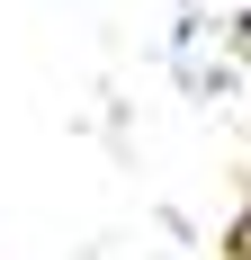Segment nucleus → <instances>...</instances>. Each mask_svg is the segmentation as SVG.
<instances>
[{"label":"nucleus","mask_w":251,"mask_h":260,"mask_svg":"<svg viewBox=\"0 0 251 260\" xmlns=\"http://www.w3.org/2000/svg\"><path fill=\"white\" fill-rule=\"evenodd\" d=\"M242 45H251V18H242Z\"/></svg>","instance_id":"nucleus-1"}]
</instances>
